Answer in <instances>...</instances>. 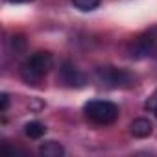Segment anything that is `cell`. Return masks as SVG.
Instances as JSON below:
<instances>
[{"label": "cell", "instance_id": "obj_1", "mask_svg": "<svg viewBox=\"0 0 157 157\" xmlns=\"http://www.w3.org/2000/svg\"><path fill=\"white\" fill-rule=\"evenodd\" d=\"M54 67V57L50 52H35L21 65V78L28 85H39L44 76Z\"/></svg>", "mask_w": 157, "mask_h": 157}, {"label": "cell", "instance_id": "obj_2", "mask_svg": "<svg viewBox=\"0 0 157 157\" xmlns=\"http://www.w3.org/2000/svg\"><path fill=\"white\" fill-rule=\"evenodd\" d=\"M128 54H129L131 59L157 57V24L150 26L140 35H137L131 41V44L128 48Z\"/></svg>", "mask_w": 157, "mask_h": 157}, {"label": "cell", "instance_id": "obj_3", "mask_svg": "<svg viewBox=\"0 0 157 157\" xmlns=\"http://www.w3.org/2000/svg\"><path fill=\"white\" fill-rule=\"evenodd\" d=\"M85 117L98 124V126H109L118 118V105L109 102V100H91L83 105Z\"/></svg>", "mask_w": 157, "mask_h": 157}, {"label": "cell", "instance_id": "obj_4", "mask_svg": "<svg viewBox=\"0 0 157 157\" xmlns=\"http://www.w3.org/2000/svg\"><path fill=\"white\" fill-rule=\"evenodd\" d=\"M94 82L100 87H105V89H124V87H131L133 76L124 68L98 67L94 70Z\"/></svg>", "mask_w": 157, "mask_h": 157}, {"label": "cell", "instance_id": "obj_5", "mask_svg": "<svg viewBox=\"0 0 157 157\" xmlns=\"http://www.w3.org/2000/svg\"><path fill=\"white\" fill-rule=\"evenodd\" d=\"M59 82L67 87H83L85 85V76L78 67L65 61L59 68Z\"/></svg>", "mask_w": 157, "mask_h": 157}, {"label": "cell", "instance_id": "obj_6", "mask_svg": "<svg viewBox=\"0 0 157 157\" xmlns=\"http://www.w3.org/2000/svg\"><path fill=\"white\" fill-rule=\"evenodd\" d=\"M129 131H131V135L137 137V139H146V137L151 135L153 126H151V122H150L148 118H135V120L129 124Z\"/></svg>", "mask_w": 157, "mask_h": 157}, {"label": "cell", "instance_id": "obj_7", "mask_svg": "<svg viewBox=\"0 0 157 157\" xmlns=\"http://www.w3.org/2000/svg\"><path fill=\"white\" fill-rule=\"evenodd\" d=\"M39 153L43 157H63L65 155V148L59 142H56V140H46V142H41Z\"/></svg>", "mask_w": 157, "mask_h": 157}, {"label": "cell", "instance_id": "obj_8", "mask_svg": "<svg viewBox=\"0 0 157 157\" xmlns=\"http://www.w3.org/2000/svg\"><path fill=\"white\" fill-rule=\"evenodd\" d=\"M24 133L30 139H41L46 133V126L43 122H39V120H32V122H28L24 126Z\"/></svg>", "mask_w": 157, "mask_h": 157}, {"label": "cell", "instance_id": "obj_9", "mask_svg": "<svg viewBox=\"0 0 157 157\" xmlns=\"http://www.w3.org/2000/svg\"><path fill=\"white\" fill-rule=\"evenodd\" d=\"M72 6L82 11H93L100 6V0H72Z\"/></svg>", "mask_w": 157, "mask_h": 157}, {"label": "cell", "instance_id": "obj_10", "mask_svg": "<svg viewBox=\"0 0 157 157\" xmlns=\"http://www.w3.org/2000/svg\"><path fill=\"white\" fill-rule=\"evenodd\" d=\"M157 107V89L148 96V100H146V104H144V109L146 111H153Z\"/></svg>", "mask_w": 157, "mask_h": 157}, {"label": "cell", "instance_id": "obj_11", "mask_svg": "<svg viewBox=\"0 0 157 157\" xmlns=\"http://www.w3.org/2000/svg\"><path fill=\"white\" fill-rule=\"evenodd\" d=\"M0 100H2V107H0V111L6 113V111H8V105H10V96H8V93H2Z\"/></svg>", "mask_w": 157, "mask_h": 157}, {"label": "cell", "instance_id": "obj_12", "mask_svg": "<svg viewBox=\"0 0 157 157\" xmlns=\"http://www.w3.org/2000/svg\"><path fill=\"white\" fill-rule=\"evenodd\" d=\"M11 4H26V2H32V0H8Z\"/></svg>", "mask_w": 157, "mask_h": 157}, {"label": "cell", "instance_id": "obj_13", "mask_svg": "<svg viewBox=\"0 0 157 157\" xmlns=\"http://www.w3.org/2000/svg\"><path fill=\"white\" fill-rule=\"evenodd\" d=\"M151 113H153V115H155V118H157V107H155V109H153Z\"/></svg>", "mask_w": 157, "mask_h": 157}]
</instances>
